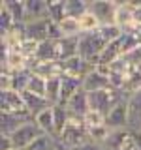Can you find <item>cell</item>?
I'll use <instances>...</instances> for the list:
<instances>
[{
  "instance_id": "6da1fadb",
  "label": "cell",
  "mask_w": 141,
  "mask_h": 150,
  "mask_svg": "<svg viewBox=\"0 0 141 150\" xmlns=\"http://www.w3.org/2000/svg\"><path fill=\"white\" fill-rule=\"evenodd\" d=\"M87 141H88V129L83 122V116L72 115L64 131L58 135V143L62 146L70 148V150H75V148L81 146V144H85Z\"/></svg>"
},
{
  "instance_id": "7a4b0ae2",
  "label": "cell",
  "mask_w": 141,
  "mask_h": 150,
  "mask_svg": "<svg viewBox=\"0 0 141 150\" xmlns=\"http://www.w3.org/2000/svg\"><path fill=\"white\" fill-rule=\"evenodd\" d=\"M105 40L100 36V32H92V34H81L79 38V56H83L88 64L96 66L100 62V54L105 49Z\"/></svg>"
},
{
  "instance_id": "3957f363",
  "label": "cell",
  "mask_w": 141,
  "mask_h": 150,
  "mask_svg": "<svg viewBox=\"0 0 141 150\" xmlns=\"http://www.w3.org/2000/svg\"><path fill=\"white\" fill-rule=\"evenodd\" d=\"M0 111L4 115H21V116H32L28 112L23 94L15 90H6L0 92Z\"/></svg>"
},
{
  "instance_id": "277c9868",
  "label": "cell",
  "mask_w": 141,
  "mask_h": 150,
  "mask_svg": "<svg viewBox=\"0 0 141 150\" xmlns=\"http://www.w3.org/2000/svg\"><path fill=\"white\" fill-rule=\"evenodd\" d=\"M40 135H41V129L38 128V124L34 122V118H32V120L25 122L21 128H17L11 135H9V137H11L13 146H15V148H19V150H26L38 137H40Z\"/></svg>"
},
{
  "instance_id": "5b68a950",
  "label": "cell",
  "mask_w": 141,
  "mask_h": 150,
  "mask_svg": "<svg viewBox=\"0 0 141 150\" xmlns=\"http://www.w3.org/2000/svg\"><path fill=\"white\" fill-rule=\"evenodd\" d=\"M90 11L100 19L103 25H115V11H117V0H94L90 2Z\"/></svg>"
},
{
  "instance_id": "8992f818",
  "label": "cell",
  "mask_w": 141,
  "mask_h": 150,
  "mask_svg": "<svg viewBox=\"0 0 141 150\" xmlns=\"http://www.w3.org/2000/svg\"><path fill=\"white\" fill-rule=\"evenodd\" d=\"M26 68H30V62L23 54V51H4L2 49V69H6L9 73H17Z\"/></svg>"
},
{
  "instance_id": "52a82bcc",
  "label": "cell",
  "mask_w": 141,
  "mask_h": 150,
  "mask_svg": "<svg viewBox=\"0 0 141 150\" xmlns=\"http://www.w3.org/2000/svg\"><path fill=\"white\" fill-rule=\"evenodd\" d=\"M105 124L111 131L128 128V100H122L117 107H113L111 112L105 116Z\"/></svg>"
},
{
  "instance_id": "ba28073f",
  "label": "cell",
  "mask_w": 141,
  "mask_h": 150,
  "mask_svg": "<svg viewBox=\"0 0 141 150\" xmlns=\"http://www.w3.org/2000/svg\"><path fill=\"white\" fill-rule=\"evenodd\" d=\"M62 68H64V75H68V77H73V79H83L87 77V73L90 71V69L94 68L92 64H88L87 60L83 58V56H73V58L66 60V62H62Z\"/></svg>"
},
{
  "instance_id": "9c48e42d",
  "label": "cell",
  "mask_w": 141,
  "mask_h": 150,
  "mask_svg": "<svg viewBox=\"0 0 141 150\" xmlns=\"http://www.w3.org/2000/svg\"><path fill=\"white\" fill-rule=\"evenodd\" d=\"M30 69H32V73L40 75V77H43V79L62 77V75H64L62 62H58V60H53V62H40V60H32V62H30Z\"/></svg>"
},
{
  "instance_id": "30bf717a",
  "label": "cell",
  "mask_w": 141,
  "mask_h": 150,
  "mask_svg": "<svg viewBox=\"0 0 141 150\" xmlns=\"http://www.w3.org/2000/svg\"><path fill=\"white\" fill-rule=\"evenodd\" d=\"M79 38H62V40L55 41L56 60H58V62H66V60H70V58H73V56L79 54Z\"/></svg>"
},
{
  "instance_id": "8fae6325",
  "label": "cell",
  "mask_w": 141,
  "mask_h": 150,
  "mask_svg": "<svg viewBox=\"0 0 141 150\" xmlns=\"http://www.w3.org/2000/svg\"><path fill=\"white\" fill-rule=\"evenodd\" d=\"M25 30H26V40L41 43V41L49 40V19L28 21V23H25Z\"/></svg>"
},
{
  "instance_id": "7c38bea8",
  "label": "cell",
  "mask_w": 141,
  "mask_h": 150,
  "mask_svg": "<svg viewBox=\"0 0 141 150\" xmlns=\"http://www.w3.org/2000/svg\"><path fill=\"white\" fill-rule=\"evenodd\" d=\"M105 88H111L109 77L100 73L96 68H92L87 73V77L83 79V90H87V92H98V90H105Z\"/></svg>"
},
{
  "instance_id": "4fadbf2b",
  "label": "cell",
  "mask_w": 141,
  "mask_h": 150,
  "mask_svg": "<svg viewBox=\"0 0 141 150\" xmlns=\"http://www.w3.org/2000/svg\"><path fill=\"white\" fill-rule=\"evenodd\" d=\"M128 129L130 131L141 129V92L128 98Z\"/></svg>"
},
{
  "instance_id": "5bb4252c",
  "label": "cell",
  "mask_w": 141,
  "mask_h": 150,
  "mask_svg": "<svg viewBox=\"0 0 141 150\" xmlns=\"http://www.w3.org/2000/svg\"><path fill=\"white\" fill-rule=\"evenodd\" d=\"M115 25L126 30L134 25V2H117V11H115Z\"/></svg>"
},
{
  "instance_id": "9a60e30c",
  "label": "cell",
  "mask_w": 141,
  "mask_h": 150,
  "mask_svg": "<svg viewBox=\"0 0 141 150\" xmlns=\"http://www.w3.org/2000/svg\"><path fill=\"white\" fill-rule=\"evenodd\" d=\"M66 109L75 116H85L90 111V105H88V92L83 90V88L79 92H75L73 98L66 103Z\"/></svg>"
},
{
  "instance_id": "2e32d148",
  "label": "cell",
  "mask_w": 141,
  "mask_h": 150,
  "mask_svg": "<svg viewBox=\"0 0 141 150\" xmlns=\"http://www.w3.org/2000/svg\"><path fill=\"white\" fill-rule=\"evenodd\" d=\"M21 94H23L25 105H26L28 112L32 115V118H34L36 115H40L41 111H45V109H49V107H53V105L49 103V100H47V98H43V96H38V94H32V92H28V90L21 92Z\"/></svg>"
},
{
  "instance_id": "e0dca14e",
  "label": "cell",
  "mask_w": 141,
  "mask_h": 150,
  "mask_svg": "<svg viewBox=\"0 0 141 150\" xmlns=\"http://www.w3.org/2000/svg\"><path fill=\"white\" fill-rule=\"evenodd\" d=\"M83 88V81L81 79H73L68 77V75H62V88H60V103L58 105H64L73 98L75 92H79Z\"/></svg>"
},
{
  "instance_id": "ac0fdd59",
  "label": "cell",
  "mask_w": 141,
  "mask_h": 150,
  "mask_svg": "<svg viewBox=\"0 0 141 150\" xmlns=\"http://www.w3.org/2000/svg\"><path fill=\"white\" fill-rule=\"evenodd\" d=\"M0 129H2V135H11L17 128H21L25 122L32 120V116H21V115H4L0 118Z\"/></svg>"
},
{
  "instance_id": "d6986e66",
  "label": "cell",
  "mask_w": 141,
  "mask_h": 150,
  "mask_svg": "<svg viewBox=\"0 0 141 150\" xmlns=\"http://www.w3.org/2000/svg\"><path fill=\"white\" fill-rule=\"evenodd\" d=\"M49 19L47 15V0H26V23Z\"/></svg>"
},
{
  "instance_id": "ffe728a7",
  "label": "cell",
  "mask_w": 141,
  "mask_h": 150,
  "mask_svg": "<svg viewBox=\"0 0 141 150\" xmlns=\"http://www.w3.org/2000/svg\"><path fill=\"white\" fill-rule=\"evenodd\" d=\"M34 122L38 124V128L41 129V133L47 135H55V116H53V107L41 111L40 115L34 116Z\"/></svg>"
},
{
  "instance_id": "44dd1931",
  "label": "cell",
  "mask_w": 141,
  "mask_h": 150,
  "mask_svg": "<svg viewBox=\"0 0 141 150\" xmlns=\"http://www.w3.org/2000/svg\"><path fill=\"white\" fill-rule=\"evenodd\" d=\"M53 116H55V137L58 139V135L64 131L66 124L70 122L72 112L66 109L64 105H53Z\"/></svg>"
},
{
  "instance_id": "7402d4cb",
  "label": "cell",
  "mask_w": 141,
  "mask_h": 150,
  "mask_svg": "<svg viewBox=\"0 0 141 150\" xmlns=\"http://www.w3.org/2000/svg\"><path fill=\"white\" fill-rule=\"evenodd\" d=\"M88 9H90L88 0H66V17L81 19Z\"/></svg>"
},
{
  "instance_id": "603a6c76",
  "label": "cell",
  "mask_w": 141,
  "mask_h": 150,
  "mask_svg": "<svg viewBox=\"0 0 141 150\" xmlns=\"http://www.w3.org/2000/svg\"><path fill=\"white\" fill-rule=\"evenodd\" d=\"M47 15L53 23H62L66 19V0H49L47 2Z\"/></svg>"
},
{
  "instance_id": "cb8c5ba5",
  "label": "cell",
  "mask_w": 141,
  "mask_h": 150,
  "mask_svg": "<svg viewBox=\"0 0 141 150\" xmlns=\"http://www.w3.org/2000/svg\"><path fill=\"white\" fill-rule=\"evenodd\" d=\"M15 23H26V0H4Z\"/></svg>"
},
{
  "instance_id": "d4e9b609",
  "label": "cell",
  "mask_w": 141,
  "mask_h": 150,
  "mask_svg": "<svg viewBox=\"0 0 141 150\" xmlns=\"http://www.w3.org/2000/svg\"><path fill=\"white\" fill-rule=\"evenodd\" d=\"M34 60H40V62H53V60H56V45H55V41H51V40L41 41L40 47H38V53H36Z\"/></svg>"
},
{
  "instance_id": "484cf974",
  "label": "cell",
  "mask_w": 141,
  "mask_h": 150,
  "mask_svg": "<svg viewBox=\"0 0 141 150\" xmlns=\"http://www.w3.org/2000/svg\"><path fill=\"white\" fill-rule=\"evenodd\" d=\"M77 21H79V26H81V32H83V34H92V32H98L102 28L100 19L94 15L90 9H88V11L85 13L81 19H77Z\"/></svg>"
},
{
  "instance_id": "4316f807",
  "label": "cell",
  "mask_w": 141,
  "mask_h": 150,
  "mask_svg": "<svg viewBox=\"0 0 141 150\" xmlns=\"http://www.w3.org/2000/svg\"><path fill=\"white\" fill-rule=\"evenodd\" d=\"M60 88H62V77L47 79V94H45V98L49 100L51 105H58L60 103Z\"/></svg>"
},
{
  "instance_id": "83f0119b",
  "label": "cell",
  "mask_w": 141,
  "mask_h": 150,
  "mask_svg": "<svg viewBox=\"0 0 141 150\" xmlns=\"http://www.w3.org/2000/svg\"><path fill=\"white\" fill-rule=\"evenodd\" d=\"M56 148H58V139L55 135L41 133L26 150H56Z\"/></svg>"
},
{
  "instance_id": "f1b7e54d",
  "label": "cell",
  "mask_w": 141,
  "mask_h": 150,
  "mask_svg": "<svg viewBox=\"0 0 141 150\" xmlns=\"http://www.w3.org/2000/svg\"><path fill=\"white\" fill-rule=\"evenodd\" d=\"M60 30H62V38H79L83 34L81 26H79V21L77 19H72V17H66L60 23Z\"/></svg>"
},
{
  "instance_id": "f546056e",
  "label": "cell",
  "mask_w": 141,
  "mask_h": 150,
  "mask_svg": "<svg viewBox=\"0 0 141 150\" xmlns=\"http://www.w3.org/2000/svg\"><path fill=\"white\" fill-rule=\"evenodd\" d=\"M30 77H32V69L30 68L13 73V90H15V92H25L26 88H28Z\"/></svg>"
},
{
  "instance_id": "4dcf8cb0",
  "label": "cell",
  "mask_w": 141,
  "mask_h": 150,
  "mask_svg": "<svg viewBox=\"0 0 141 150\" xmlns=\"http://www.w3.org/2000/svg\"><path fill=\"white\" fill-rule=\"evenodd\" d=\"M98 32H100V36L105 40V43H113V41L120 40L122 34H124V30L119 28L117 25H103Z\"/></svg>"
},
{
  "instance_id": "1f68e13d",
  "label": "cell",
  "mask_w": 141,
  "mask_h": 150,
  "mask_svg": "<svg viewBox=\"0 0 141 150\" xmlns=\"http://www.w3.org/2000/svg\"><path fill=\"white\" fill-rule=\"evenodd\" d=\"M137 92H141V71L130 75V77L126 79L124 88H122V94H124L126 98L134 96V94H137Z\"/></svg>"
},
{
  "instance_id": "d6a6232c",
  "label": "cell",
  "mask_w": 141,
  "mask_h": 150,
  "mask_svg": "<svg viewBox=\"0 0 141 150\" xmlns=\"http://www.w3.org/2000/svg\"><path fill=\"white\" fill-rule=\"evenodd\" d=\"M26 90L32 92V94H38V96H43L45 98V94H47V79L40 77V75H36V73H32L30 83H28V88H26Z\"/></svg>"
},
{
  "instance_id": "836d02e7",
  "label": "cell",
  "mask_w": 141,
  "mask_h": 150,
  "mask_svg": "<svg viewBox=\"0 0 141 150\" xmlns=\"http://www.w3.org/2000/svg\"><path fill=\"white\" fill-rule=\"evenodd\" d=\"M83 122H85V126H87V129L100 128V126H107L105 124V115H102V112H98V111H92V109L83 116Z\"/></svg>"
},
{
  "instance_id": "e575fe53",
  "label": "cell",
  "mask_w": 141,
  "mask_h": 150,
  "mask_svg": "<svg viewBox=\"0 0 141 150\" xmlns=\"http://www.w3.org/2000/svg\"><path fill=\"white\" fill-rule=\"evenodd\" d=\"M109 133H111V129L107 128V126H100V128H92V129H88V141H92V143H96V144H105V141L109 139Z\"/></svg>"
},
{
  "instance_id": "d590c367",
  "label": "cell",
  "mask_w": 141,
  "mask_h": 150,
  "mask_svg": "<svg viewBox=\"0 0 141 150\" xmlns=\"http://www.w3.org/2000/svg\"><path fill=\"white\" fill-rule=\"evenodd\" d=\"M13 25H15V19L11 17V13H9V9L6 8V4H0V32H8L11 30Z\"/></svg>"
},
{
  "instance_id": "8d00e7d4",
  "label": "cell",
  "mask_w": 141,
  "mask_h": 150,
  "mask_svg": "<svg viewBox=\"0 0 141 150\" xmlns=\"http://www.w3.org/2000/svg\"><path fill=\"white\" fill-rule=\"evenodd\" d=\"M6 90H13V73L2 69L0 71V92H6Z\"/></svg>"
},
{
  "instance_id": "74e56055",
  "label": "cell",
  "mask_w": 141,
  "mask_h": 150,
  "mask_svg": "<svg viewBox=\"0 0 141 150\" xmlns=\"http://www.w3.org/2000/svg\"><path fill=\"white\" fill-rule=\"evenodd\" d=\"M119 150H139L137 148V141H135V137H134V131H128V133H126V137H124V141H122Z\"/></svg>"
},
{
  "instance_id": "f35d334b",
  "label": "cell",
  "mask_w": 141,
  "mask_h": 150,
  "mask_svg": "<svg viewBox=\"0 0 141 150\" xmlns=\"http://www.w3.org/2000/svg\"><path fill=\"white\" fill-rule=\"evenodd\" d=\"M15 146H13V141L9 135H2L0 137V150H13Z\"/></svg>"
},
{
  "instance_id": "ab89813d",
  "label": "cell",
  "mask_w": 141,
  "mask_h": 150,
  "mask_svg": "<svg viewBox=\"0 0 141 150\" xmlns=\"http://www.w3.org/2000/svg\"><path fill=\"white\" fill-rule=\"evenodd\" d=\"M75 150H103L102 144H96V143H92V141H87L85 144H81L79 148H75Z\"/></svg>"
},
{
  "instance_id": "60d3db41",
  "label": "cell",
  "mask_w": 141,
  "mask_h": 150,
  "mask_svg": "<svg viewBox=\"0 0 141 150\" xmlns=\"http://www.w3.org/2000/svg\"><path fill=\"white\" fill-rule=\"evenodd\" d=\"M134 25H141V2H134Z\"/></svg>"
},
{
  "instance_id": "b9f144b4",
  "label": "cell",
  "mask_w": 141,
  "mask_h": 150,
  "mask_svg": "<svg viewBox=\"0 0 141 150\" xmlns=\"http://www.w3.org/2000/svg\"><path fill=\"white\" fill-rule=\"evenodd\" d=\"M134 137H135V141H137V148L141 150V129L139 131H134Z\"/></svg>"
},
{
  "instance_id": "7bdbcfd3",
  "label": "cell",
  "mask_w": 141,
  "mask_h": 150,
  "mask_svg": "<svg viewBox=\"0 0 141 150\" xmlns=\"http://www.w3.org/2000/svg\"><path fill=\"white\" fill-rule=\"evenodd\" d=\"M56 150H70V148H66V146H62V144L58 143V148H56Z\"/></svg>"
},
{
  "instance_id": "ee69618b",
  "label": "cell",
  "mask_w": 141,
  "mask_h": 150,
  "mask_svg": "<svg viewBox=\"0 0 141 150\" xmlns=\"http://www.w3.org/2000/svg\"><path fill=\"white\" fill-rule=\"evenodd\" d=\"M13 150H19V148H13Z\"/></svg>"
}]
</instances>
